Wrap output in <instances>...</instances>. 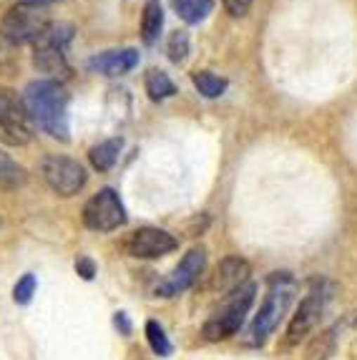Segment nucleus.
<instances>
[{"mask_svg": "<svg viewBox=\"0 0 357 360\" xmlns=\"http://www.w3.org/2000/svg\"><path fill=\"white\" fill-rule=\"evenodd\" d=\"M23 103L28 108L33 124L43 129L48 136L68 141V94L58 81H33L25 86Z\"/></svg>", "mask_w": 357, "mask_h": 360, "instance_id": "nucleus-1", "label": "nucleus"}, {"mask_svg": "<svg viewBox=\"0 0 357 360\" xmlns=\"http://www.w3.org/2000/svg\"><path fill=\"white\" fill-rule=\"evenodd\" d=\"M292 295H294V283H292L290 272H277L269 280V292L264 297L262 307L257 312V318L252 320L249 330H247L245 342L247 345H262L274 330L280 320L285 318L287 307L292 302Z\"/></svg>", "mask_w": 357, "mask_h": 360, "instance_id": "nucleus-2", "label": "nucleus"}, {"mask_svg": "<svg viewBox=\"0 0 357 360\" xmlns=\"http://www.w3.org/2000/svg\"><path fill=\"white\" fill-rule=\"evenodd\" d=\"M73 38V28L68 23H51L43 36L33 43V63L41 73H46L48 81H56L60 76H68L71 66H68L66 49Z\"/></svg>", "mask_w": 357, "mask_h": 360, "instance_id": "nucleus-3", "label": "nucleus"}, {"mask_svg": "<svg viewBox=\"0 0 357 360\" xmlns=\"http://www.w3.org/2000/svg\"><path fill=\"white\" fill-rule=\"evenodd\" d=\"M254 295H257L254 283H247L239 290H234V292L224 300V305L204 323V338L212 342H219V340H226V338L237 335L239 328L245 325V318H247V312H249V307L254 305Z\"/></svg>", "mask_w": 357, "mask_h": 360, "instance_id": "nucleus-4", "label": "nucleus"}, {"mask_svg": "<svg viewBox=\"0 0 357 360\" xmlns=\"http://www.w3.org/2000/svg\"><path fill=\"white\" fill-rule=\"evenodd\" d=\"M51 25L46 11L41 6H28L18 3L6 13L0 23V38L11 46H23V43H36L43 36V30Z\"/></svg>", "mask_w": 357, "mask_h": 360, "instance_id": "nucleus-5", "label": "nucleus"}, {"mask_svg": "<svg viewBox=\"0 0 357 360\" xmlns=\"http://www.w3.org/2000/svg\"><path fill=\"white\" fill-rule=\"evenodd\" d=\"M33 119L23 98L13 89L0 86V139L11 146H25L33 139Z\"/></svg>", "mask_w": 357, "mask_h": 360, "instance_id": "nucleus-6", "label": "nucleus"}, {"mask_svg": "<svg viewBox=\"0 0 357 360\" xmlns=\"http://www.w3.org/2000/svg\"><path fill=\"white\" fill-rule=\"evenodd\" d=\"M41 174L46 179V184L53 189L60 197H73L86 186V174L84 164H78L71 156L51 154L41 162Z\"/></svg>", "mask_w": 357, "mask_h": 360, "instance_id": "nucleus-7", "label": "nucleus"}, {"mask_svg": "<svg viewBox=\"0 0 357 360\" xmlns=\"http://www.w3.org/2000/svg\"><path fill=\"white\" fill-rule=\"evenodd\" d=\"M84 224L93 232H113L126 224V210L113 189H98L84 207Z\"/></svg>", "mask_w": 357, "mask_h": 360, "instance_id": "nucleus-8", "label": "nucleus"}, {"mask_svg": "<svg viewBox=\"0 0 357 360\" xmlns=\"http://www.w3.org/2000/svg\"><path fill=\"white\" fill-rule=\"evenodd\" d=\"M332 288L330 285H317L302 302H299L294 318H292L290 328H287V345H297L302 338H307L320 323L322 312L327 307V300L332 297Z\"/></svg>", "mask_w": 357, "mask_h": 360, "instance_id": "nucleus-9", "label": "nucleus"}, {"mask_svg": "<svg viewBox=\"0 0 357 360\" xmlns=\"http://www.w3.org/2000/svg\"><path fill=\"white\" fill-rule=\"evenodd\" d=\"M204 267H207V250H204V247H194V250H189V252L184 255V259L178 262L176 270H174L164 283L156 285V295H159V297H176V295L186 292V290L199 280Z\"/></svg>", "mask_w": 357, "mask_h": 360, "instance_id": "nucleus-10", "label": "nucleus"}, {"mask_svg": "<svg viewBox=\"0 0 357 360\" xmlns=\"http://www.w3.org/2000/svg\"><path fill=\"white\" fill-rule=\"evenodd\" d=\"M178 247V240L174 234H169L167 229L159 227H141L129 237L126 242V250L129 255L136 259H156L164 257V255L174 252Z\"/></svg>", "mask_w": 357, "mask_h": 360, "instance_id": "nucleus-11", "label": "nucleus"}, {"mask_svg": "<svg viewBox=\"0 0 357 360\" xmlns=\"http://www.w3.org/2000/svg\"><path fill=\"white\" fill-rule=\"evenodd\" d=\"M249 262L242 257H224L216 264L214 275L209 277V290L216 295H232L242 285L249 283Z\"/></svg>", "mask_w": 357, "mask_h": 360, "instance_id": "nucleus-12", "label": "nucleus"}, {"mask_svg": "<svg viewBox=\"0 0 357 360\" xmlns=\"http://www.w3.org/2000/svg\"><path fill=\"white\" fill-rule=\"evenodd\" d=\"M136 66H138L136 49H113L89 58V71L101 73V76H126V73L134 71Z\"/></svg>", "mask_w": 357, "mask_h": 360, "instance_id": "nucleus-13", "label": "nucleus"}, {"mask_svg": "<svg viewBox=\"0 0 357 360\" xmlns=\"http://www.w3.org/2000/svg\"><path fill=\"white\" fill-rule=\"evenodd\" d=\"M164 28V11L159 0H146L141 13V38L146 46H154Z\"/></svg>", "mask_w": 357, "mask_h": 360, "instance_id": "nucleus-14", "label": "nucleus"}, {"mask_svg": "<svg viewBox=\"0 0 357 360\" xmlns=\"http://www.w3.org/2000/svg\"><path fill=\"white\" fill-rule=\"evenodd\" d=\"M121 149H124V139H108V141L96 144L93 149L89 151L91 167H93L96 172H108V169H113V164L119 162Z\"/></svg>", "mask_w": 357, "mask_h": 360, "instance_id": "nucleus-15", "label": "nucleus"}, {"mask_svg": "<svg viewBox=\"0 0 357 360\" xmlns=\"http://www.w3.org/2000/svg\"><path fill=\"white\" fill-rule=\"evenodd\" d=\"M174 11L184 23L199 25L209 18V13L214 11V0H171Z\"/></svg>", "mask_w": 357, "mask_h": 360, "instance_id": "nucleus-16", "label": "nucleus"}, {"mask_svg": "<svg viewBox=\"0 0 357 360\" xmlns=\"http://www.w3.org/2000/svg\"><path fill=\"white\" fill-rule=\"evenodd\" d=\"M143 86H146V94H149L151 101H164V98H171L176 94V86L174 81L159 68H151L143 78Z\"/></svg>", "mask_w": 357, "mask_h": 360, "instance_id": "nucleus-17", "label": "nucleus"}, {"mask_svg": "<svg viewBox=\"0 0 357 360\" xmlns=\"http://www.w3.org/2000/svg\"><path fill=\"white\" fill-rule=\"evenodd\" d=\"M191 81H194V86H197V91L204 98H219L226 91V86H229L226 78L216 76V73H212V71H197L191 76Z\"/></svg>", "mask_w": 357, "mask_h": 360, "instance_id": "nucleus-18", "label": "nucleus"}, {"mask_svg": "<svg viewBox=\"0 0 357 360\" xmlns=\"http://www.w3.org/2000/svg\"><path fill=\"white\" fill-rule=\"evenodd\" d=\"M146 340H149V348L154 350V355H159V358H169L171 355V342H169L167 333H164V328L156 320L146 323Z\"/></svg>", "mask_w": 357, "mask_h": 360, "instance_id": "nucleus-19", "label": "nucleus"}, {"mask_svg": "<svg viewBox=\"0 0 357 360\" xmlns=\"http://www.w3.org/2000/svg\"><path fill=\"white\" fill-rule=\"evenodd\" d=\"M25 181V172L23 167L13 162L11 156H6L0 151V186H20Z\"/></svg>", "mask_w": 357, "mask_h": 360, "instance_id": "nucleus-20", "label": "nucleus"}, {"mask_svg": "<svg viewBox=\"0 0 357 360\" xmlns=\"http://www.w3.org/2000/svg\"><path fill=\"white\" fill-rule=\"evenodd\" d=\"M186 53H189V36H186L184 30H176L169 38V58L174 63H181L186 58Z\"/></svg>", "mask_w": 357, "mask_h": 360, "instance_id": "nucleus-21", "label": "nucleus"}, {"mask_svg": "<svg viewBox=\"0 0 357 360\" xmlns=\"http://www.w3.org/2000/svg\"><path fill=\"white\" fill-rule=\"evenodd\" d=\"M33 292H36V277L33 275H23L13 290V300L18 302V305H28L33 300Z\"/></svg>", "mask_w": 357, "mask_h": 360, "instance_id": "nucleus-22", "label": "nucleus"}, {"mask_svg": "<svg viewBox=\"0 0 357 360\" xmlns=\"http://www.w3.org/2000/svg\"><path fill=\"white\" fill-rule=\"evenodd\" d=\"M221 6L226 8V13H229V15H234V18H242V15H247V11H249L252 0H221Z\"/></svg>", "mask_w": 357, "mask_h": 360, "instance_id": "nucleus-23", "label": "nucleus"}, {"mask_svg": "<svg viewBox=\"0 0 357 360\" xmlns=\"http://www.w3.org/2000/svg\"><path fill=\"white\" fill-rule=\"evenodd\" d=\"M76 272L84 280H93V275H96V262L91 257H78L76 259Z\"/></svg>", "mask_w": 357, "mask_h": 360, "instance_id": "nucleus-24", "label": "nucleus"}, {"mask_svg": "<svg viewBox=\"0 0 357 360\" xmlns=\"http://www.w3.org/2000/svg\"><path fill=\"white\" fill-rule=\"evenodd\" d=\"M113 325L119 328L121 335H131V323H129V315H126V312H116V315H113Z\"/></svg>", "mask_w": 357, "mask_h": 360, "instance_id": "nucleus-25", "label": "nucleus"}, {"mask_svg": "<svg viewBox=\"0 0 357 360\" xmlns=\"http://www.w3.org/2000/svg\"><path fill=\"white\" fill-rule=\"evenodd\" d=\"M23 3H28V6H48V3H53V0H23Z\"/></svg>", "mask_w": 357, "mask_h": 360, "instance_id": "nucleus-26", "label": "nucleus"}]
</instances>
